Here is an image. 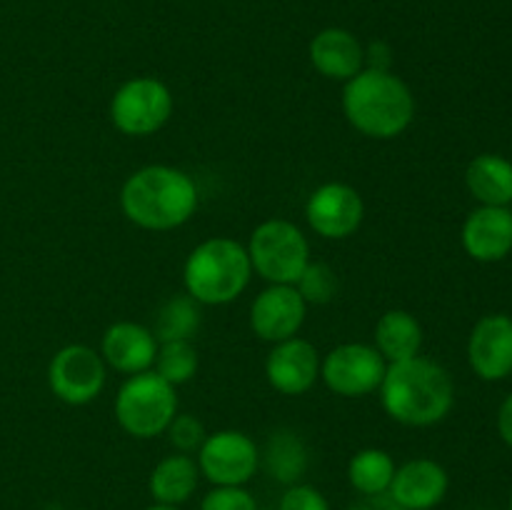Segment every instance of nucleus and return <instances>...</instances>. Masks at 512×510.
<instances>
[{"label":"nucleus","instance_id":"obj_1","mask_svg":"<svg viewBox=\"0 0 512 510\" xmlns=\"http://www.w3.org/2000/svg\"><path fill=\"white\" fill-rule=\"evenodd\" d=\"M380 400L395 423L430 428L448 418L453 410L455 383L443 365L415 355L388 365L380 383Z\"/></svg>","mask_w":512,"mask_h":510},{"label":"nucleus","instance_id":"obj_2","mask_svg":"<svg viewBox=\"0 0 512 510\" xmlns=\"http://www.w3.org/2000/svg\"><path fill=\"white\" fill-rule=\"evenodd\" d=\"M125 218L143 230H175L198 210V185L173 165H145L120 188Z\"/></svg>","mask_w":512,"mask_h":510},{"label":"nucleus","instance_id":"obj_3","mask_svg":"<svg viewBox=\"0 0 512 510\" xmlns=\"http://www.w3.org/2000/svg\"><path fill=\"white\" fill-rule=\"evenodd\" d=\"M343 113L358 133L393 140L415 120V95L393 70L363 68L343 88Z\"/></svg>","mask_w":512,"mask_h":510},{"label":"nucleus","instance_id":"obj_4","mask_svg":"<svg viewBox=\"0 0 512 510\" xmlns=\"http://www.w3.org/2000/svg\"><path fill=\"white\" fill-rule=\"evenodd\" d=\"M253 278L248 248L233 238H210L190 250L183 268L185 293L200 305H228Z\"/></svg>","mask_w":512,"mask_h":510},{"label":"nucleus","instance_id":"obj_5","mask_svg":"<svg viewBox=\"0 0 512 510\" xmlns=\"http://www.w3.org/2000/svg\"><path fill=\"white\" fill-rule=\"evenodd\" d=\"M175 415H178L175 385L160 378L155 370L128 375L115 395V420L133 438H158L168 430Z\"/></svg>","mask_w":512,"mask_h":510},{"label":"nucleus","instance_id":"obj_6","mask_svg":"<svg viewBox=\"0 0 512 510\" xmlns=\"http://www.w3.org/2000/svg\"><path fill=\"white\" fill-rule=\"evenodd\" d=\"M248 255L253 273L270 285H295L310 263V243L295 223L270 218L250 235Z\"/></svg>","mask_w":512,"mask_h":510},{"label":"nucleus","instance_id":"obj_7","mask_svg":"<svg viewBox=\"0 0 512 510\" xmlns=\"http://www.w3.org/2000/svg\"><path fill=\"white\" fill-rule=\"evenodd\" d=\"M173 115V93L168 85L150 75L130 78L110 100V120L115 128L133 138H145L163 128Z\"/></svg>","mask_w":512,"mask_h":510},{"label":"nucleus","instance_id":"obj_8","mask_svg":"<svg viewBox=\"0 0 512 510\" xmlns=\"http://www.w3.org/2000/svg\"><path fill=\"white\" fill-rule=\"evenodd\" d=\"M108 365L90 345L73 343L60 348L48 365V385L65 405H88L103 393Z\"/></svg>","mask_w":512,"mask_h":510},{"label":"nucleus","instance_id":"obj_9","mask_svg":"<svg viewBox=\"0 0 512 510\" xmlns=\"http://www.w3.org/2000/svg\"><path fill=\"white\" fill-rule=\"evenodd\" d=\"M385 370V358L375 350V345L368 343L335 345L320 360V378L340 398H365L380 390Z\"/></svg>","mask_w":512,"mask_h":510},{"label":"nucleus","instance_id":"obj_10","mask_svg":"<svg viewBox=\"0 0 512 510\" xmlns=\"http://www.w3.org/2000/svg\"><path fill=\"white\" fill-rule=\"evenodd\" d=\"M198 468L213 485H245L258 473L260 450L243 430H218L200 445Z\"/></svg>","mask_w":512,"mask_h":510},{"label":"nucleus","instance_id":"obj_11","mask_svg":"<svg viewBox=\"0 0 512 510\" xmlns=\"http://www.w3.org/2000/svg\"><path fill=\"white\" fill-rule=\"evenodd\" d=\"M308 225L325 240H345L358 233L365 218L363 195L348 183H323L305 203Z\"/></svg>","mask_w":512,"mask_h":510},{"label":"nucleus","instance_id":"obj_12","mask_svg":"<svg viewBox=\"0 0 512 510\" xmlns=\"http://www.w3.org/2000/svg\"><path fill=\"white\" fill-rule=\"evenodd\" d=\"M468 363L485 383L512 375V315L488 313L473 325L468 338Z\"/></svg>","mask_w":512,"mask_h":510},{"label":"nucleus","instance_id":"obj_13","mask_svg":"<svg viewBox=\"0 0 512 510\" xmlns=\"http://www.w3.org/2000/svg\"><path fill=\"white\" fill-rule=\"evenodd\" d=\"M308 315V303L295 285H268L250 305V328L260 340L280 343L300 333Z\"/></svg>","mask_w":512,"mask_h":510},{"label":"nucleus","instance_id":"obj_14","mask_svg":"<svg viewBox=\"0 0 512 510\" xmlns=\"http://www.w3.org/2000/svg\"><path fill=\"white\" fill-rule=\"evenodd\" d=\"M265 378L278 393L303 395L318 383L320 353L310 340L288 338L273 345L265 360Z\"/></svg>","mask_w":512,"mask_h":510},{"label":"nucleus","instance_id":"obj_15","mask_svg":"<svg viewBox=\"0 0 512 510\" xmlns=\"http://www.w3.org/2000/svg\"><path fill=\"white\" fill-rule=\"evenodd\" d=\"M450 488L448 470L433 458H415L395 468L388 495L393 505L405 510H433Z\"/></svg>","mask_w":512,"mask_h":510},{"label":"nucleus","instance_id":"obj_16","mask_svg":"<svg viewBox=\"0 0 512 510\" xmlns=\"http://www.w3.org/2000/svg\"><path fill=\"white\" fill-rule=\"evenodd\" d=\"M465 253L478 263H500L512 253V210L510 205H478L465 218Z\"/></svg>","mask_w":512,"mask_h":510},{"label":"nucleus","instance_id":"obj_17","mask_svg":"<svg viewBox=\"0 0 512 510\" xmlns=\"http://www.w3.org/2000/svg\"><path fill=\"white\" fill-rule=\"evenodd\" d=\"M100 355L105 365L123 375H138L153 370L158 355V338L145 325L133 320L113 323L100 340Z\"/></svg>","mask_w":512,"mask_h":510},{"label":"nucleus","instance_id":"obj_18","mask_svg":"<svg viewBox=\"0 0 512 510\" xmlns=\"http://www.w3.org/2000/svg\"><path fill=\"white\" fill-rule=\"evenodd\" d=\"M308 55L313 68L328 80L350 78L365 68V48L350 30L345 28H325L310 40Z\"/></svg>","mask_w":512,"mask_h":510},{"label":"nucleus","instance_id":"obj_19","mask_svg":"<svg viewBox=\"0 0 512 510\" xmlns=\"http://www.w3.org/2000/svg\"><path fill=\"white\" fill-rule=\"evenodd\" d=\"M200 468L198 460L185 453L165 455L153 468L148 478V490L155 503L163 505H183L198 490Z\"/></svg>","mask_w":512,"mask_h":510},{"label":"nucleus","instance_id":"obj_20","mask_svg":"<svg viewBox=\"0 0 512 510\" xmlns=\"http://www.w3.org/2000/svg\"><path fill=\"white\" fill-rule=\"evenodd\" d=\"M423 348V325L408 310H388L375 323V350L385 358V363H400L420 355Z\"/></svg>","mask_w":512,"mask_h":510},{"label":"nucleus","instance_id":"obj_21","mask_svg":"<svg viewBox=\"0 0 512 510\" xmlns=\"http://www.w3.org/2000/svg\"><path fill=\"white\" fill-rule=\"evenodd\" d=\"M465 185L480 205H510L512 163L498 153L475 155L465 168Z\"/></svg>","mask_w":512,"mask_h":510},{"label":"nucleus","instance_id":"obj_22","mask_svg":"<svg viewBox=\"0 0 512 510\" xmlns=\"http://www.w3.org/2000/svg\"><path fill=\"white\" fill-rule=\"evenodd\" d=\"M265 470L283 485H295L308 470V448L305 440L293 430H275L260 453Z\"/></svg>","mask_w":512,"mask_h":510},{"label":"nucleus","instance_id":"obj_23","mask_svg":"<svg viewBox=\"0 0 512 510\" xmlns=\"http://www.w3.org/2000/svg\"><path fill=\"white\" fill-rule=\"evenodd\" d=\"M203 323V310L195 298L188 293L173 295L165 300L155 313L153 333L158 343H170V340H193L195 333Z\"/></svg>","mask_w":512,"mask_h":510},{"label":"nucleus","instance_id":"obj_24","mask_svg":"<svg viewBox=\"0 0 512 510\" xmlns=\"http://www.w3.org/2000/svg\"><path fill=\"white\" fill-rule=\"evenodd\" d=\"M395 460L388 450L365 448L350 458L348 480L358 493L363 495H383L388 493L395 475Z\"/></svg>","mask_w":512,"mask_h":510},{"label":"nucleus","instance_id":"obj_25","mask_svg":"<svg viewBox=\"0 0 512 510\" xmlns=\"http://www.w3.org/2000/svg\"><path fill=\"white\" fill-rule=\"evenodd\" d=\"M155 373L170 385H183L193 380L198 373V350L193 340H170V343H158V355L153 363Z\"/></svg>","mask_w":512,"mask_h":510},{"label":"nucleus","instance_id":"obj_26","mask_svg":"<svg viewBox=\"0 0 512 510\" xmlns=\"http://www.w3.org/2000/svg\"><path fill=\"white\" fill-rule=\"evenodd\" d=\"M295 288H298V293L303 295L308 305H325L335 298L338 278H335V270L328 263L310 260L303 273H300V278L295 280Z\"/></svg>","mask_w":512,"mask_h":510},{"label":"nucleus","instance_id":"obj_27","mask_svg":"<svg viewBox=\"0 0 512 510\" xmlns=\"http://www.w3.org/2000/svg\"><path fill=\"white\" fill-rule=\"evenodd\" d=\"M168 440L178 453H198L200 445L205 443L208 438V430H205L203 420L198 415H190V413H178L168 425Z\"/></svg>","mask_w":512,"mask_h":510},{"label":"nucleus","instance_id":"obj_28","mask_svg":"<svg viewBox=\"0 0 512 510\" xmlns=\"http://www.w3.org/2000/svg\"><path fill=\"white\" fill-rule=\"evenodd\" d=\"M200 510H258V500L245 485H215L205 493Z\"/></svg>","mask_w":512,"mask_h":510},{"label":"nucleus","instance_id":"obj_29","mask_svg":"<svg viewBox=\"0 0 512 510\" xmlns=\"http://www.w3.org/2000/svg\"><path fill=\"white\" fill-rule=\"evenodd\" d=\"M278 510H330V503L313 485L295 483L288 485V490L280 498Z\"/></svg>","mask_w":512,"mask_h":510},{"label":"nucleus","instance_id":"obj_30","mask_svg":"<svg viewBox=\"0 0 512 510\" xmlns=\"http://www.w3.org/2000/svg\"><path fill=\"white\" fill-rule=\"evenodd\" d=\"M498 435L503 438V443L512 448V393L500 403L498 410Z\"/></svg>","mask_w":512,"mask_h":510},{"label":"nucleus","instance_id":"obj_31","mask_svg":"<svg viewBox=\"0 0 512 510\" xmlns=\"http://www.w3.org/2000/svg\"><path fill=\"white\" fill-rule=\"evenodd\" d=\"M390 50L385 43H373L368 50H365V68L375 70H390Z\"/></svg>","mask_w":512,"mask_h":510},{"label":"nucleus","instance_id":"obj_32","mask_svg":"<svg viewBox=\"0 0 512 510\" xmlns=\"http://www.w3.org/2000/svg\"><path fill=\"white\" fill-rule=\"evenodd\" d=\"M145 510H180L178 505H163V503H155V505H150V508H145Z\"/></svg>","mask_w":512,"mask_h":510},{"label":"nucleus","instance_id":"obj_33","mask_svg":"<svg viewBox=\"0 0 512 510\" xmlns=\"http://www.w3.org/2000/svg\"><path fill=\"white\" fill-rule=\"evenodd\" d=\"M385 510H405V508H398V505H390V508H385Z\"/></svg>","mask_w":512,"mask_h":510},{"label":"nucleus","instance_id":"obj_34","mask_svg":"<svg viewBox=\"0 0 512 510\" xmlns=\"http://www.w3.org/2000/svg\"><path fill=\"white\" fill-rule=\"evenodd\" d=\"M508 510H512V495H510V505H508Z\"/></svg>","mask_w":512,"mask_h":510}]
</instances>
